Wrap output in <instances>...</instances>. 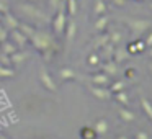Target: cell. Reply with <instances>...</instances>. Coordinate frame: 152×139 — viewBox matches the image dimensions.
Wrapping results in <instances>:
<instances>
[{"mask_svg":"<svg viewBox=\"0 0 152 139\" xmlns=\"http://www.w3.org/2000/svg\"><path fill=\"white\" fill-rule=\"evenodd\" d=\"M30 40H31V43L41 51H49V49L54 51L56 49V46L53 44V40H51L48 34H44V33H38V31H34V33L30 36Z\"/></svg>","mask_w":152,"mask_h":139,"instance_id":"cell-1","label":"cell"},{"mask_svg":"<svg viewBox=\"0 0 152 139\" xmlns=\"http://www.w3.org/2000/svg\"><path fill=\"white\" fill-rule=\"evenodd\" d=\"M10 40H12V43H13L18 49H23V48L26 46V43H28V38L25 36L21 31H17V28H15V30H12Z\"/></svg>","mask_w":152,"mask_h":139,"instance_id":"cell-2","label":"cell"},{"mask_svg":"<svg viewBox=\"0 0 152 139\" xmlns=\"http://www.w3.org/2000/svg\"><path fill=\"white\" fill-rule=\"evenodd\" d=\"M66 10L64 8H61L59 12H57V17L54 18V31H56L57 34H62L64 31V26H66Z\"/></svg>","mask_w":152,"mask_h":139,"instance_id":"cell-3","label":"cell"},{"mask_svg":"<svg viewBox=\"0 0 152 139\" xmlns=\"http://www.w3.org/2000/svg\"><path fill=\"white\" fill-rule=\"evenodd\" d=\"M128 25L132 28V30H134L136 34L144 33V31L151 26V23H149V21H145V20H128Z\"/></svg>","mask_w":152,"mask_h":139,"instance_id":"cell-4","label":"cell"},{"mask_svg":"<svg viewBox=\"0 0 152 139\" xmlns=\"http://www.w3.org/2000/svg\"><path fill=\"white\" fill-rule=\"evenodd\" d=\"M39 79H41L43 85L46 87L48 90H51V92H54V90H56V85H54L53 79H51V75L48 74V70H46V69H41V72H39Z\"/></svg>","mask_w":152,"mask_h":139,"instance_id":"cell-5","label":"cell"},{"mask_svg":"<svg viewBox=\"0 0 152 139\" xmlns=\"http://www.w3.org/2000/svg\"><path fill=\"white\" fill-rule=\"evenodd\" d=\"M90 90H92V93L98 100H108L110 97H111V92H110V89H106V87H96L95 85V89L92 87Z\"/></svg>","mask_w":152,"mask_h":139,"instance_id":"cell-6","label":"cell"},{"mask_svg":"<svg viewBox=\"0 0 152 139\" xmlns=\"http://www.w3.org/2000/svg\"><path fill=\"white\" fill-rule=\"evenodd\" d=\"M2 18H4V21H5V23H4V26L7 28L8 31H12V30H15V28H18V25H20L17 20H15V17L10 13V12H7V13H5Z\"/></svg>","mask_w":152,"mask_h":139,"instance_id":"cell-7","label":"cell"},{"mask_svg":"<svg viewBox=\"0 0 152 139\" xmlns=\"http://www.w3.org/2000/svg\"><path fill=\"white\" fill-rule=\"evenodd\" d=\"M92 82L95 83L96 87H108L110 85V77L106 74H95L92 77Z\"/></svg>","mask_w":152,"mask_h":139,"instance_id":"cell-8","label":"cell"},{"mask_svg":"<svg viewBox=\"0 0 152 139\" xmlns=\"http://www.w3.org/2000/svg\"><path fill=\"white\" fill-rule=\"evenodd\" d=\"M93 129H95L96 136H103L106 131H108V121H106L105 118H100L98 121L95 123V126H93Z\"/></svg>","mask_w":152,"mask_h":139,"instance_id":"cell-9","label":"cell"},{"mask_svg":"<svg viewBox=\"0 0 152 139\" xmlns=\"http://www.w3.org/2000/svg\"><path fill=\"white\" fill-rule=\"evenodd\" d=\"M129 56V53L124 49V48H115V53H113V61L115 62H123L126 61Z\"/></svg>","mask_w":152,"mask_h":139,"instance_id":"cell-10","label":"cell"},{"mask_svg":"<svg viewBox=\"0 0 152 139\" xmlns=\"http://www.w3.org/2000/svg\"><path fill=\"white\" fill-rule=\"evenodd\" d=\"M66 34H67V41H72L74 36H75V30H77V25L74 20H67L66 21Z\"/></svg>","mask_w":152,"mask_h":139,"instance_id":"cell-11","label":"cell"},{"mask_svg":"<svg viewBox=\"0 0 152 139\" xmlns=\"http://www.w3.org/2000/svg\"><path fill=\"white\" fill-rule=\"evenodd\" d=\"M17 49H18V48L15 46L12 41H8V40H5V41H2V43H0V51H2V53H5V54H8V56H10V54H13Z\"/></svg>","mask_w":152,"mask_h":139,"instance_id":"cell-12","label":"cell"},{"mask_svg":"<svg viewBox=\"0 0 152 139\" xmlns=\"http://www.w3.org/2000/svg\"><path fill=\"white\" fill-rule=\"evenodd\" d=\"M26 57H28L26 51H18L17 49L13 54H10V59H12V62H13V64H21Z\"/></svg>","mask_w":152,"mask_h":139,"instance_id":"cell-13","label":"cell"},{"mask_svg":"<svg viewBox=\"0 0 152 139\" xmlns=\"http://www.w3.org/2000/svg\"><path fill=\"white\" fill-rule=\"evenodd\" d=\"M80 138L82 139H96V132L92 126H85L80 129Z\"/></svg>","mask_w":152,"mask_h":139,"instance_id":"cell-14","label":"cell"},{"mask_svg":"<svg viewBox=\"0 0 152 139\" xmlns=\"http://www.w3.org/2000/svg\"><path fill=\"white\" fill-rule=\"evenodd\" d=\"M103 70L106 72V75H115V74H118V62L110 59L108 62L103 66Z\"/></svg>","mask_w":152,"mask_h":139,"instance_id":"cell-15","label":"cell"},{"mask_svg":"<svg viewBox=\"0 0 152 139\" xmlns=\"http://www.w3.org/2000/svg\"><path fill=\"white\" fill-rule=\"evenodd\" d=\"M119 118H121L123 121H126V123H131V121L136 119V115L132 111H129V110H126V108H121L119 110Z\"/></svg>","mask_w":152,"mask_h":139,"instance_id":"cell-16","label":"cell"},{"mask_svg":"<svg viewBox=\"0 0 152 139\" xmlns=\"http://www.w3.org/2000/svg\"><path fill=\"white\" fill-rule=\"evenodd\" d=\"M102 51H103V56L108 57V59H111V57H113V53H115V44L108 41L106 44H103V46H102Z\"/></svg>","mask_w":152,"mask_h":139,"instance_id":"cell-17","label":"cell"},{"mask_svg":"<svg viewBox=\"0 0 152 139\" xmlns=\"http://www.w3.org/2000/svg\"><path fill=\"white\" fill-rule=\"evenodd\" d=\"M141 106H142V110L145 111V115L151 118V121H152V103L149 102L147 98H142L141 100Z\"/></svg>","mask_w":152,"mask_h":139,"instance_id":"cell-18","label":"cell"},{"mask_svg":"<svg viewBox=\"0 0 152 139\" xmlns=\"http://www.w3.org/2000/svg\"><path fill=\"white\" fill-rule=\"evenodd\" d=\"M108 17H102L100 20H96V23H95V31L96 33H102L103 30H105V26L108 25Z\"/></svg>","mask_w":152,"mask_h":139,"instance_id":"cell-19","label":"cell"},{"mask_svg":"<svg viewBox=\"0 0 152 139\" xmlns=\"http://www.w3.org/2000/svg\"><path fill=\"white\" fill-rule=\"evenodd\" d=\"M59 74H61V77H62L64 80H67V79H75V72H74L72 69H67V67H64V69H61L59 70Z\"/></svg>","mask_w":152,"mask_h":139,"instance_id":"cell-20","label":"cell"},{"mask_svg":"<svg viewBox=\"0 0 152 139\" xmlns=\"http://www.w3.org/2000/svg\"><path fill=\"white\" fill-rule=\"evenodd\" d=\"M106 12V7H105V4H103V0H96V5H95V8H93V13L95 15H103Z\"/></svg>","mask_w":152,"mask_h":139,"instance_id":"cell-21","label":"cell"},{"mask_svg":"<svg viewBox=\"0 0 152 139\" xmlns=\"http://www.w3.org/2000/svg\"><path fill=\"white\" fill-rule=\"evenodd\" d=\"M0 66H5V67H10L12 66L10 56H8V54H5V53H2V51H0Z\"/></svg>","mask_w":152,"mask_h":139,"instance_id":"cell-22","label":"cell"},{"mask_svg":"<svg viewBox=\"0 0 152 139\" xmlns=\"http://www.w3.org/2000/svg\"><path fill=\"white\" fill-rule=\"evenodd\" d=\"M115 100L118 103H121V105H128L129 103V100H128V95H126V93H121V92H116V95H115Z\"/></svg>","mask_w":152,"mask_h":139,"instance_id":"cell-23","label":"cell"},{"mask_svg":"<svg viewBox=\"0 0 152 139\" xmlns=\"http://www.w3.org/2000/svg\"><path fill=\"white\" fill-rule=\"evenodd\" d=\"M15 72L10 69V67H4L0 66V77H13Z\"/></svg>","mask_w":152,"mask_h":139,"instance_id":"cell-24","label":"cell"},{"mask_svg":"<svg viewBox=\"0 0 152 139\" xmlns=\"http://www.w3.org/2000/svg\"><path fill=\"white\" fill-rule=\"evenodd\" d=\"M110 92H121L123 89H124V82H115V83H110Z\"/></svg>","mask_w":152,"mask_h":139,"instance_id":"cell-25","label":"cell"},{"mask_svg":"<svg viewBox=\"0 0 152 139\" xmlns=\"http://www.w3.org/2000/svg\"><path fill=\"white\" fill-rule=\"evenodd\" d=\"M67 12H69L70 17H74V15L77 13V4H75V0H69V8H67Z\"/></svg>","mask_w":152,"mask_h":139,"instance_id":"cell-26","label":"cell"},{"mask_svg":"<svg viewBox=\"0 0 152 139\" xmlns=\"http://www.w3.org/2000/svg\"><path fill=\"white\" fill-rule=\"evenodd\" d=\"M88 64L90 66H98L100 64V56L98 54H90L88 56Z\"/></svg>","mask_w":152,"mask_h":139,"instance_id":"cell-27","label":"cell"},{"mask_svg":"<svg viewBox=\"0 0 152 139\" xmlns=\"http://www.w3.org/2000/svg\"><path fill=\"white\" fill-rule=\"evenodd\" d=\"M110 36V43H113V44H116L118 41H121V36H119V33H111V34H108Z\"/></svg>","mask_w":152,"mask_h":139,"instance_id":"cell-28","label":"cell"},{"mask_svg":"<svg viewBox=\"0 0 152 139\" xmlns=\"http://www.w3.org/2000/svg\"><path fill=\"white\" fill-rule=\"evenodd\" d=\"M8 38V30L5 26H0V43L2 41H5Z\"/></svg>","mask_w":152,"mask_h":139,"instance_id":"cell-29","label":"cell"},{"mask_svg":"<svg viewBox=\"0 0 152 139\" xmlns=\"http://www.w3.org/2000/svg\"><path fill=\"white\" fill-rule=\"evenodd\" d=\"M8 12V4L5 2V0H0V13L5 15Z\"/></svg>","mask_w":152,"mask_h":139,"instance_id":"cell-30","label":"cell"},{"mask_svg":"<svg viewBox=\"0 0 152 139\" xmlns=\"http://www.w3.org/2000/svg\"><path fill=\"white\" fill-rule=\"evenodd\" d=\"M134 139H149V134L145 131H137L134 134Z\"/></svg>","mask_w":152,"mask_h":139,"instance_id":"cell-31","label":"cell"},{"mask_svg":"<svg viewBox=\"0 0 152 139\" xmlns=\"http://www.w3.org/2000/svg\"><path fill=\"white\" fill-rule=\"evenodd\" d=\"M126 51H128L129 54H136L137 53V48H136V43H129L128 48H126Z\"/></svg>","mask_w":152,"mask_h":139,"instance_id":"cell-32","label":"cell"},{"mask_svg":"<svg viewBox=\"0 0 152 139\" xmlns=\"http://www.w3.org/2000/svg\"><path fill=\"white\" fill-rule=\"evenodd\" d=\"M136 48H137V53H142V51H145V48H147V46H145V43L141 40V41L136 43Z\"/></svg>","mask_w":152,"mask_h":139,"instance_id":"cell-33","label":"cell"},{"mask_svg":"<svg viewBox=\"0 0 152 139\" xmlns=\"http://www.w3.org/2000/svg\"><path fill=\"white\" fill-rule=\"evenodd\" d=\"M134 75H136V69H132V67H129V69H126V77H129V79H132Z\"/></svg>","mask_w":152,"mask_h":139,"instance_id":"cell-34","label":"cell"},{"mask_svg":"<svg viewBox=\"0 0 152 139\" xmlns=\"http://www.w3.org/2000/svg\"><path fill=\"white\" fill-rule=\"evenodd\" d=\"M144 43H145V46H147V48H151V46H152V31L149 33V36L145 38V41H144Z\"/></svg>","mask_w":152,"mask_h":139,"instance_id":"cell-35","label":"cell"},{"mask_svg":"<svg viewBox=\"0 0 152 139\" xmlns=\"http://www.w3.org/2000/svg\"><path fill=\"white\" fill-rule=\"evenodd\" d=\"M115 4L116 5H123V4H124V0H115Z\"/></svg>","mask_w":152,"mask_h":139,"instance_id":"cell-36","label":"cell"},{"mask_svg":"<svg viewBox=\"0 0 152 139\" xmlns=\"http://www.w3.org/2000/svg\"><path fill=\"white\" fill-rule=\"evenodd\" d=\"M116 139H128V138H126V136H118Z\"/></svg>","mask_w":152,"mask_h":139,"instance_id":"cell-37","label":"cell"},{"mask_svg":"<svg viewBox=\"0 0 152 139\" xmlns=\"http://www.w3.org/2000/svg\"><path fill=\"white\" fill-rule=\"evenodd\" d=\"M149 56L152 57V46H151V49H149Z\"/></svg>","mask_w":152,"mask_h":139,"instance_id":"cell-38","label":"cell"},{"mask_svg":"<svg viewBox=\"0 0 152 139\" xmlns=\"http://www.w3.org/2000/svg\"><path fill=\"white\" fill-rule=\"evenodd\" d=\"M149 69H151V72H152V62H151V64H149Z\"/></svg>","mask_w":152,"mask_h":139,"instance_id":"cell-39","label":"cell"},{"mask_svg":"<svg viewBox=\"0 0 152 139\" xmlns=\"http://www.w3.org/2000/svg\"><path fill=\"white\" fill-rule=\"evenodd\" d=\"M2 17H4V15H2V13H0V20H2Z\"/></svg>","mask_w":152,"mask_h":139,"instance_id":"cell-40","label":"cell"},{"mask_svg":"<svg viewBox=\"0 0 152 139\" xmlns=\"http://www.w3.org/2000/svg\"><path fill=\"white\" fill-rule=\"evenodd\" d=\"M0 139H5V138H4V136H0Z\"/></svg>","mask_w":152,"mask_h":139,"instance_id":"cell-41","label":"cell"},{"mask_svg":"<svg viewBox=\"0 0 152 139\" xmlns=\"http://www.w3.org/2000/svg\"><path fill=\"white\" fill-rule=\"evenodd\" d=\"M151 8H152V4H151Z\"/></svg>","mask_w":152,"mask_h":139,"instance_id":"cell-42","label":"cell"}]
</instances>
